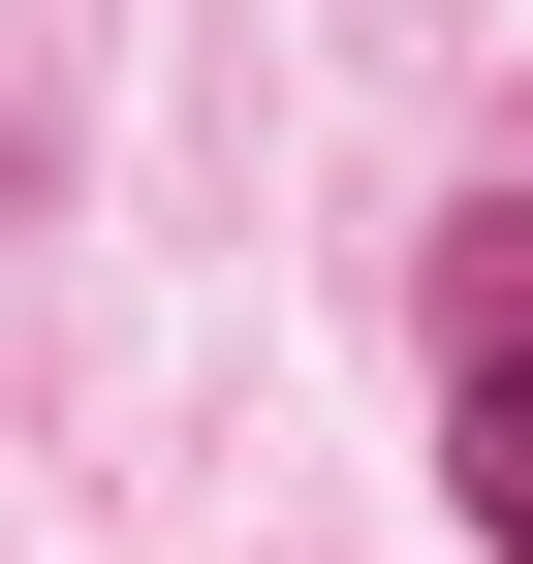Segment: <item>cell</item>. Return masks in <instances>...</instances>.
Wrapping results in <instances>:
<instances>
[{
	"mask_svg": "<svg viewBox=\"0 0 533 564\" xmlns=\"http://www.w3.org/2000/svg\"><path fill=\"white\" fill-rule=\"evenodd\" d=\"M439 470H471V533L533 564V188L439 220Z\"/></svg>",
	"mask_w": 533,
	"mask_h": 564,
	"instance_id": "cell-1",
	"label": "cell"
}]
</instances>
